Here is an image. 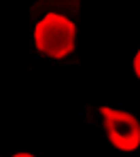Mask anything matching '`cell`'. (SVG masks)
<instances>
[{"label": "cell", "mask_w": 140, "mask_h": 157, "mask_svg": "<svg viewBox=\"0 0 140 157\" xmlns=\"http://www.w3.org/2000/svg\"><path fill=\"white\" fill-rule=\"evenodd\" d=\"M79 2H34L30 13L32 70L79 64Z\"/></svg>", "instance_id": "6da1fadb"}, {"label": "cell", "mask_w": 140, "mask_h": 157, "mask_svg": "<svg viewBox=\"0 0 140 157\" xmlns=\"http://www.w3.org/2000/svg\"><path fill=\"white\" fill-rule=\"evenodd\" d=\"M81 130L85 136L119 153L140 151V104H83Z\"/></svg>", "instance_id": "7a4b0ae2"}, {"label": "cell", "mask_w": 140, "mask_h": 157, "mask_svg": "<svg viewBox=\"0 0 140 157\" xmlns=\"http://www.w3.org/2000/svg\"><path fill=\"white\" fill-rule=\"evenodd\" d=\"M132 75L140 83V36H134L132 40Z\"/></svg>", "instance_id": "3957f363"}, {"label": "cell", "mask_w": 140, "mask_h": 157, "mask_svg": "<svg viewBox=\"0 0 140 157\" xmlns=\"http://www.w3.org/2000/svg\"><path fill=\"white\" fill-rule=\"evenodd\" d=\"M0 157H47V155L40 151H32V149H11V151L0 153Z\"/></svg>", "instance_id": "277c9868"}]
</instances>
